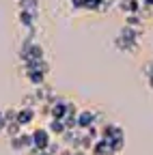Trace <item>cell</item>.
Masks as SVG:
<instances>
[{"instance_id": "9c48e42d", "label": "cell", "mask_w": 153, "mask_h": 155, "mask_svg": "<svg viewBox=\"0 0 153 155\" xmlns=\"http://www.w3.org/2000/svg\"><path fill=\"white\" fill-rule=\"evenodd\" d=\"M123 147H125V136H123V138H114V140H110L112 155H119V153L123 151Z\"/></svg>"}, {"instance_id": "6da1fadb", "label": "cell", "mask_w": 153, "mask_h": 155, "mask_svg": "<svg viewBox=\"0 0 153 155\" xmlns=\"http://www.w3.org/2000/svg\"><path fill=\"white\" fill-rule=\"evenodd\" d=\"M50 142H52V138H50V129H45V127H37V129H32V149H48Z\"/></svg>"}, {"instance_id": "30bf717a", "label": "cell", "mask_w": 153, "mask_h": 155, "mask_svg": "<svg viewBox=\"0 0 153 155\" xmlns=\"http://www.w3.org/2000/svg\"><path fill=\"white\" fill-rule=\"evenodd\" d=\"M73 9H84V0H69Z\"/></svg>"}, {"instance_id": "3957f363", "label": "cell", "mask_w": 153, "mask_h": 155, "mask_svg": "<svg viewBox=\"0 0 153 155\" xmlns=\"http://www.w3.org/2000/svg\"><path fill=\"white\" fill-rule=\"evenodd\" d=\"M37 119V108H30V106H22L17 110V123L22 127H28L32 125V121Z\"/></svg>"}, {"instance_id": "ba28073f", "label": "cell", "mask_w": 153, "mask_h": 155, "mask_svg": "<svg viewBox=\"0 0 153 155\" xmlns=\"http://www.w3.org/2000/svg\"><path fill=\"white\" fill-rule=\"evenodd\" d=\"M48 129H50V134H54V136H63V134L67 131L65 123H63V121H58V119H50Z\"/></svg>"}, {"instance_id": "52a82bcc", "label": "cell", "mask_w": 153, "mask_h": 155, "mask_svg": "<svg viewBox=\"0 0 153 155\" xmlns=\"http://www.w3.org/2000/svg\"><path fill=\"white\" fill-rule=\"evenodd\" d=\"M26 78H28V82L32 84V86H43V82H45V73L43 71H26Z\"/></svg>"}, {"instance_id": "5b68a950", "label": "cell", "mask_w": 153, "mask_h": 155, "mask_svg": "<svg viewBox=\"0 0 153 155\" xmlns=\"http://www.w3.org/2000/svg\"><path fill=\"white\" fill-rule=\"evenodd\" d=\"M17 19H20V24L26 28V30H35V26H37V15H32V13H28V11H20L17 13Z\"/></svg>"}, {"instance_id": "7c38bea8", "label": "cell", "mask_w": 153, "mask_h": 155, "mask_svg": "<svg viewBox=\"0 0 153 155\" xmlns=\"http://www.w3.org/2000/svg\"><path fill=\"white\" fill-rule=\"evenodd\" d=\"M2 131H5V129H2V127H0V134H2Z\"/></svg>"}, {"instance_id": "7a4b0ae2", "label": "cell", "mask_w": 153, "mask_h": 155, "mask_svg": "<svg viewBox=\"0 0 153 155\" xmlns=\"http://www.w3.org/2000/svg\"><path fill=\"white\" fill-rule=\"evenodd\" d=\"M11 147L13 151H30L32 149V131H22L20 136H15V138H11Z\"/></svg>"}, {"instance_id": "8992f818", "label": "cell", "mask_w": 153, "mask_h": 155, "mask_svg": "<svg viewBox=\"0 0 153 155\" xmlns=\"http://www.w3.org/2000/svg\"><path fill=\"white\" fill-rule=\"evenodd\" d=\"M20 11H28L32 15H39V0H17Z\"/></svg>"}, {"instance_id": "8fae6325", "label": "cell", "mask_w": 153, "mask_h": 155, "mask_svg": "<svg viewBox=\"0 0 153 155\" xmlns=\"http://www.w3.org/2000/svg\"><path fill=\"white\" fill-rule=\"evenodd\" d=\"M147 86H149V88H153V73H151V75H147Z\"/></svg>"}, {"instance_id": "277c9868", "label": "cell", "mask_w": 153, "mask_h": 155, "mask_svg": "<svg viewBox=\"0 0 153 155\" xmlns=\"http://www.w3.org/2000/svg\"><path fill=\"white\" fill-rule=\"evenodd\" d=\"M95 125V112L93 110H80L78 112V129H88Z\"/></svg>"}]
</instances>
